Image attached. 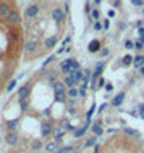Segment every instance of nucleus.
Returning a JSON list of instances; mask_svg holds the SVG:
<instances>
[{"mask_svg":"<svg viewBox=\"0 0 144 153\" xmlns=\"http://www.w3.org/2000/svg\"><path fill=\"white\" fill-rule=\"evenodd\" d=\"M10 11H11V8H10L8 3H5V2L0 3V16H8V15H10Z\"/></svg>","mask_w":144,"mask_h":153,"instance_id":"obj_7","label":"nucleus"},{"mask_svg":"<svg viewBox=\"0 0 144 153\" xmlns=\"http://www.w3.org/2000/svg\"><path fill=\"white\" fill-rule=\"evenodd\" d=\"M109 16H110V18H113V16H115V11L110 10V11H109Z\"/></svg>","mask_w":144,"mask_h":153,"instance_id":"obj_45","label":"nucleus"},{"mask_svg":"<svg viewBox=\"0 0 144 153\" xmlns=\"http://www.w3.org/2000/svg\"><path fill=\"white\" fill-rule=\"evenodd\" d=\"M7 19H8V23H11V24H18L20 23V15L16 13L15 10H11L10 15L7 16Z\"/></svg>","mask_w":144,"mask_h":153,"instance_id":"obj_3","label":"nucleus"},{"mask_svg":"<svg viewBox=\"0 0 144 153\" xmlns=\"http://www.w3.org/2000/svg\"><path fill=\"white\" fill-rule=\"evenodd\" d=\"M31 92V84H24L21 89H20V97H21V100H24V98H28V95H29Z\"/></svg>","mask_w":144,"mask_h":153,"instance_id":"obj_4","label":"nucleus"},{"mask_svg":"<svg viewBox=\"0 0 144 153\" xmlns=\"http://www.w3.org/2000/svg\"><path fill=\"white\" fill-rule=\"evenodd\" d=\"M0 142H2V139H0Z\"/></svg>","mask_w":144,"mask_h":153,"instance_id":"obj_52","label":"nucleus"},{"mask_svg":"<svg viewBox=\"0 0 144 153\" xmlns=\"http://www.w3.org/2000/svg\"><path fill=\"white\" fill-rule=\"evenodd\" d=\"M55 100L60 102V103H63V102H65V94H63V95H55Z\"/></svg>","mask_w":144,"mask_h":153,"instance_id":"obj_32","label":"nucleus"},{"mask_svg":"<svg viewBox=\"0 0 144 153\" xmlns=\"http://www.w3.org/2000/svg\"><path fill=\"white\" fill-rule=\"evenodd\" d=\"M42 147V142H40V140H34V142H32V150H39V148Z\"/></svg>","mask_w":144,"mask_h":153,"instance_id":"obj_28","label":"nucleus"},{"mask_svg":"<svg viewBox=\"0 0 144 153\" xmlns=\"http://www.w3.org/2000/svg\"><path fill=\"white\" fill-rule=\"evenodd\" d=\"M75 153H80V152H75Z\"/></svg>","mask_w":144,"mask_h":153,"instance_id":"obj_51","label":"nucleus"},{"mask_svg":"<svg viewBox=\"0 0 144 153\" xmlns=\"http://www.w3.org/2000/svg\"><path fill=\"white\" fill-rule=\"evenodd\" d=\"M18 124H20V121H18V119H13V121H8V123H7V127H8V131H10V132H15V129L18 127Z\"/></svg>","mask_w":144,"mask_h":153,"instance_id":"obj_12","label":"nucleus"},{"mask_svg":"<svg viewBox=\"0 0 144 153\" xmlns=\"http://www.w3.org/2000/svg\"><path fill=\"white\" fill-rule=\"evenodd\" d=\"M68 95L71 98H76L78 95H80V92H78V89H75V87H71V89H68Z\"/></svg>","mask_w":144,"mask_h":153,"instance_id":"obj_26","label":"nucleus"},{"mask_svg":"<svg viewBox=\"0 0 144 153\" xmlns=\"http://www.w3.org/2000/svg\"><path fill=\"white\" fill-rule=\"evenodd\" d=\"M133 63H134V66H136V68H142V65H144V56H142V55L136 56Z\"/></svg>","mask_w":144,"mask_h":153,"instance_id":"obj_21","label":"nucleus"},{"mask_svg":"<svg viewBox=\"0 0 144 153\" xmlns=\"http://www.w3.org/2000/svg\"><path fill=\"white\" fill-rule=\"evenodd\" d=\"M134 48H136V50H141V48H142V44H141V42H136V44H134Z\"/></svg>","mask_w":144,"mask_h":153,"instance_id":"obj_39","label":"nucleus"},{"mask_svg":"<svg viewBox=\"0 0 144 153\" xmlns=\"http://www.w3.org/2000/svg\"><path fill=\"white\" fill-rule=\"evenodd\" d=\"M40 132H42L44 137L50 135V132H52V126H50V124H42V129H40Z\"/></svg>","mask_w":144,"mask_h":153,"instance_id":"obj_13","label":"nucleus"},{"mask_svg":"<svg viewBox=\"0 0 144 153\" xmlns=\"http://www.w3.org/2000/svg\"><path fill=\"white\" fill-rule=\"evenodd\" d=\"M105 89H107V90H109V92H110V90L113 89V85H112V84H107V85H105Z\"/></svg>","mask_w":144,"mask_h":153,"instance_id":"obj_43","label":"nucleus"},{"mask_svg":"<svg viewBox=\"0 0 144 153\" xmlns=\"http://www.w3.org/2000/svg\"><path fill=\"white\" fill-rule=\"evenodd\" d=\"M62 71L63 73H70V60H65L62 63Z\"/></svg>","mask_w":144,"mask_h":153,"instance_id":"obj_25","label":"nucleus"},{"mask_svg":"<svg viewBox=\"0 0 144 153\" xmlns=\"http://www.w3.org/2000/svg\"><path fill=\"white\" fill-rule=\"evenodd\" d=\"M94 29H96V31H100V29H102V24L99 23V21H96V24H94Z\"/></svg>","mask_w":144,"mask_h":153,"instance_id":"obj_36","label":"nucleus"},{"mask_svg":"<svg viewBox=\"0 0 144 153\" xmlns=\"http://www.w3.org/2000/svg\"><path fill=\"white\" fill-rule=\"evenodd\" d=\"M5 139H7V143H8V145H16V143H18V135H16L15 132H8Z\"/></svg>","mask_w":144,"mask_h":153,"instance_id":"obj_5","label":"nucleus"},{"mask_svg":"<svg viewBox=\"0 0 144 153\" xmlns=\"http://www.w3.org/2000/svg\"><path fill=\"white\" fill-rule=\"evenodd\" d=\"M63 137H65V131L57 129V134H55V142H57V143H60L62 140H63Z\"/></svg>","mask_w":144,"mask_h":153,"instance_id":"obj_20","label":"nucleus"},{"mask_svg":"<svg viewBox=\"0 0 144 153\" xmlns=\"http://www.w3.org/2000/svg\"><path fill=\"white\" fill-rule=\"evenodd\" d=\"M94 110H96V103H92L91 110L88 111V114H86V118H88V119H91V116H92V113H94Z\"/></svg>","mask_w":144,"mask_h":153,"instance_id":"obj_29","label":"nucleus"},{"mask_svg":"<svg viewBox=\"0 0 144 153\" xmlns=\"http://www.w3.org/2000/svg\"><path fill=\"white\" fill-rule=\"evenodd\" d=\"M65 87H67L65 84H62V82H57V84L53 85V90H55V95H63V94H65Z\"/></svg>","mask_w":144,"mask_h":153,"instance_id":"obj_10","label":"nucleus"},{"mask_svg":"<svg viewBox=\"0 0 144 153\" xmlns=\"http://www.w3.org/2000/svg\"><path fill=\"white\" fill-rule=\"evenodd\" d=\"M21 108H23V110L28 108V100H26V98H24V100H21Z\"/></svg>","mask_w":144,"mask_h":153,"instance_id":"obj_37","label":"nucleus"},{"mask_svg":"<svg viewBox=\"0 0 144 153\" xmlns=\"http://www.w3.org/2000/svg\"><path fill=\"white\" fill-rule=\"evenodd\" d=\"M139 69H141V74L144 76V66H142V68H139Z\"/></svg>","mask_w":144,"mask_h":153,"instance_id":"obj_49","label":"nucleus"},{"mask_svg":"<svg viewBox=\"0 0 144 153\" xmlns=\"http://www.w3.org/2000/svg\"><path fill=\"white\" fill-rule=\"evenodd\" d=\"M125 134H128V135H133V137H139V132L138 131H134V129H130V127H125Z\"/></svg>","mask_w":144,"mask_h":153,"instance_id":"obj_22","label":"nucleus"},{"mask_svg":"<svg viewBox=\"0 0 144 153\" xmlns=\"http://www.w3.org/2000/svg\"><path fill=\"white\" fill-rule=\"evenodd\" d=\"M96 140H97V137H96V135H91V137H89L88 140H86L84 147H86V148H89V147H94V145H96Z\"/></svg>","mask_w":144,"mask_h":153,"instance_id":"obj_17","label":"nucleus"},{"mask_svg":"<svg viewBox=\"0 0 144 153\" xmlns=\"http://www.w3.org/2000/svg\"><path fill=\"white\" fill-rule=\"evenodd\" d=\"M92 131H94V134H96V135H102V134H104V129L100 127V123H96V124H94V126H92Z\"/></svg>","mask_w":144,"mask_h":153,"instance_id":"obj_16","label":"nucleus"},{"mask_svg":"<svg viewBox=\"0 0 144 153\" xmlns=\"http://www.w3.org/2000/svg\"><path fill=\"white\" fill-rule=\"evenodd\" d=\"M57 150H58V143L57 142H49L46 145V152H49V153H55Z\"/></svg>","mask_w":144,"mask_h":153,"instance_id":"obj_11","label":"nucleus"},{"mask_svg":"<svg viewBox=\"0 0 144 153\" xmlns=\"http://www.w3.org/2000/svg\"><path fill=\"white\" fill-rule=\"evenodd\" d=\"M52 60H53V56H50V58H47L46 61H44V66H46V65H49V63H52Z\"/></svg>","mask_w":144,"mask_h":153,"instance_id":"obj_41","label":"nucleus"},{"mask_svg":"<svg viewBox=\"0 0 144 153\" xmlns=\"http://www.w3.org/2000/svg\"><path fill=\"white\" fill-rule=\"evenodd\" d=\"M39 13V7L38 5H31L26 8V16L28 18H34V16H38Z\"/></svg>","mask_w":144,"mask_h":153,"instance_id":"obj_2","label":"nucleus"},{"mask_svg":"<svg viewBox=\"0 0 144 153\" xmlns=\"http://www.w3.org/2000/svg\"><path fill=\"white\" fill-rule=\"evenodd\" d=\"M139 114H141V118L144 119V103H142V105H139Z\"/></svg>","mask_w":144,"mask_h":153,"instance_id":"obj_35","label":"nucleus"},{"mask_svg":"<svg viewBox=\"0 0 144 153\" xmlns=\"http://www.w3.org/2000/svg\"><path fill=\"white\" fill-rule=\"evenodd\" d=\"M123 98H125V92L117 94V95H115V98L112 100V105H113V106H120L122 103H123Z\"/></svg>","mask_w":144,"mask_h":153,"instance_id":"obj_8","label":"nucleus"},{"mask_svg":"<svg viewBox=\"0 0 144 153\" xmlns=\"http://www.w3.org/2000/svg\"><path fill=\"white\" fill-rule=\"evenodd\" d=\"M131 3H133V5H136V7H141L142 5V0H131Z\"/></svg>","mask_w":144,"mask_h":153,"instance_id":"obj_34","label":"nucleus"},{"mask_svg":"<svg viewBox=\"0 0 144 153\" xmlns=\"http://www.w3.org/2000/svg\"><path fill=\"white\" fill-rule=\"evenodd\" d=\"M99 15H100V13H99V10H92V18H99Z\"/></svg>","mask_w":144,"mask_h":153,"instance_id":"obj_38","label":"nucleus"},{"mask_svg":"<svg viewBox=\"0 0 144 153\" xmlns=\"http://www.w3.org/2000/svg\"><path fill=\"white\" fill-rule=\"evenodd\" d=\"M102 69H104V63H97L96 66V73H94V76H92V79H96V77H100V74H102Z\"/></svg>","mask_w":144,"mask_h":153,"instance_id":"obj_14","label":"nucleus"},{"mask_svg":"<svg viewBox=\"0 0 144 153\" xmlns=\"http://www.w3.org/2000/svg\"><path fill=\"white\" fill-rule=\"evenodd\" d=\"M55 44H57V37H55V36H52V37H49V39H46V47H47V48H52Z\"/></svg>","mask_w":144,"mask_h":153,"instance_id":"obj_15","label":"nucleus"},{"mask_svg":"<svg viewBox=\"0 0 144 153\" xmlns=\"http://www.w3.org/2000/svg\"><path fill=\"white\" fill-rule=\"evenodd\" d=\"M52 16H53V19H55L57 23H60V21H63V18H65V11L62 10V8H55Z\"/></svg>","mask_w":144,"mask_h":153,"instance_id":"obj_1","label":"nucleus"},{"mask_svg":"<svg viewBox=\"0 0 144 153\" xmlns=\"http://www.w3.org/2000/svg\"><path fill=\"white\" fill-rule=\"evenodd\" d=\"M62 150H63V153H68L70 150H71V147H62Z\"/></svg>","mask_w":144,"mask_h":153,"instance_id":"obj_40","label":"nucleus"},{"mask_svg":"<svg viewBox=\"0 0 144 153\" xmlns=\"http://www.w3.org/2000/svg\"><path fill=\"white\" fill-rule=\"evenodd\" d=\"M80 95H86V89H81L80 90Z\"/></svg>","mask_w":144,"mask_h":153,"instance_id":"obj_47","label":"nucleus"},{"mask_svg":"<svg viewBox=\"0 0 144 153\" xmlns=\"http://www.w3.org/2000/svg\"><path fill=\"white\" fill-rule=\"evenodd\" d=\"M99 48H100V42H99V40H91V42H89L88 50L91 52V53H96Z\"/></svg>","mask_w":144,"mask_h":153,"instance_id":"obj_9","label":"nucleus"},{"mask_svg":"<svg viewBox=\"0 0 144 153\" xmlns=\"http://www.w3.org/2000/svg\"><path fill=\"white\" fill-rule=\"evenodd\" d=\"M109 55V48H104V50H102V56H107Z\"/></svg>","mask_w":144,"mask_h":153,"instance_id":"obj_42","label":"nucleus"},{"mask_svg":"<svg viewBox=\"0 0 144 153\" xmlns=\"http://www.w3.org/2000/svg\"><path fill=\"white\" fill-rule=\"evenodd\" d=\"M71 71H80V63L76 60H70V73Z\"/></svg>","mask_w":144,"mask_h":153,"instance_id":"obj_18","label":"nucleus"},{"mask_svg":"<svg viewBox=\"0 0 144 153\" xmlns=\"http://www.w3.org/2000/svg\"><path fill=\"white\" fill-rule=\"evenodd\" d=\"M139 36H144V27H139Z\"/></svg>","mask_w":144,"mask_h":153,"instance_id":"obj_46","label":"nucleus"},{"mask_svg":"<svg viewBox=\"0 0 144 153\" xmlns=\"http://www.w3.org/2000/svg\"><path fill=\"white\" fill-rule=\"evenodd\" d=\"M104 29H109V21H107V19L104 21Z\"/></svg>","mask_w":144,"mask_h":153,"instance_id":"obj_44","label":"nucleus"},{"mask_svg":"<svg viewBox=\"0 0 144 153\" xmlns=\"http://www.w3.org/2000/svg\"><path fill=\"white\" fill-rule=\"evenodd\" d=\"M123 65H131V63H133V61H134V58H133V56H131V55H125V56H123Z\"/></svg>","mask_w":144,"mask_h":153,"instance_id":"obj_24","label":"nucleus"},{"mask_svg":"<svg viewBox=\"0 0 144 153\" xmlns=\"http://www.w3.org/2000/svg\"><path fill=\"white\" fill-rule=\"evenodd\" d=\"M133 47H134V44L131 42V40H126V42H125V48H128V50H130V48H133Z\"/></svg>","mask_w":144,"mask_h":153,"instance_id":"obj_33","label":"nucleus"},{"mask_svg":"<svg viewBox=\"0 0 144 153\" xmlns=\"http://www.w3.org/2000/svg\"><path fill=\"white\" fill-rule=\"evenodd\" d=\"M15 85H16V81L13 79V81L10 82V84H8V87H7V90H8V92H11V90L15 89Z\"/></svg>","mask_w":144,"mask_h":153,"instance_id":"obj_30","label":"nucleus"},{"mask_svg":"<svg viewBox=\"0 0 144 153\" xmlns=\"http://www.w3.org/2000/svg\"><path fill=\"white\" fill-rule=\"evenodd\" d=\"M70 76H71V79L75 81V84H78V82H81L84 79V74L81 71H71V73H70Z\"/></svg>","mask_w":144,"mask_h":153,"instance_id":"obj_6","label":"nucleus"},{"mask_svg":"<svg viewBox=\"0 0 144 153\" xmlns=\"http://www.w3.org/2000/svg\"><path fill=\"white\" fill-rule=\"evenodd\" d=\"M104 85H107V84H105V79H104V77H100V79H99V82H97V89L104 87Z\"/></svg>","mask_w":144,"mask_h":153,"instance_id":"obj_31","label":"nucleus"},{"mask_svg":"<svg viewBox=\"0 0 144 153\" xmlns=\"http://www.w3.org/2000/svg\"><path fill=\"white\" fill-rule=\"evenodd\" d=\"M24 48H26V52L32 53V52L36 50V48H38V44H36V42H28L26 45H24Z\"/></svg>","mask_w":144,"mask_h":153,"instance_id":"obj_19","label":"nucleus"},{"mask_svg":"<svg viewBox=\"0 0 144 153\" xmlns=\"http://www.w3.org/2000/svg\"><path fill=\"white\" fill-rule=\"evenodd\" d=\"M65 85H68L70 89H71L73 85H75V81L71 79V76H67V77H65Z\"/></svg>","mask_w":144,"mask_h":153,"instance_id":"obj_27","label":"nucleus"},{"mask_svg":"<svg viewBox=\"0 0 144 153\" xmlns=\"http://www.w3.org/2000/svg\"><path fill=\"white\" fill-rule=\"evenodd\" d=\"M142 15H144V8H142Z\"/></svg>","mask_w":144,"mask_h":153,"instance_id":"obj_50","label":"nucleus"},{"mask_svg":"<svg viewBox=\"0 0 144 153\" xmlns=\"http://www.w3.org/2000/svg\"><path fill=\"white\" fill-rule=\"evenodd\" d=\"M141 37V44H144V36H139Z\"/></svg>","mask_w":144,"mask_h":153,"instance_id":"obj_48","label":"nucleus"},{"mask_svg":"<svg viewBox=\"0 0 144 153\" xmlns=\"http://www.w3.org/2000/svg\"><path fill=\"white\" fill-rule=\"evenodd\" d=\"M84 132H86V126L80 127V129H76V131H75V137H76V139H78V137H83Z\"/></svg>","mask_w":144,"mask_h":153,"instance_id":"obj_23","label":"nucleus"}]
</instances>
